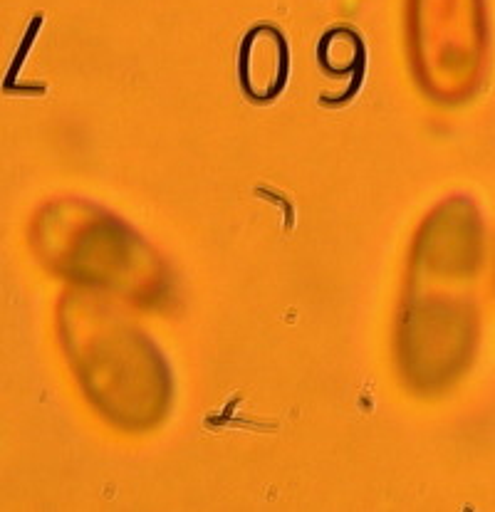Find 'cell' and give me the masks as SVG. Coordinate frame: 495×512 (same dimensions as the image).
I'll return each instance as SVG.
<instances>
[{
    "instance_id": "1",
    "label": "cell",
    "mask_w": 495,
    "mask_h": 512,
    "mask_svg": "<svg viewBox=\"0 0 495 512\" xmlns=\"http://www.w3.org/2000/svg\"><path fill=\"white\" fill-rule=\"evenodd\" d=\"M241 77L246 90L255 99H270L285 85V47L280 40L265 43V57H260L258 45L248 38L246 52H241Z\"/></svg>"
}]
</instances>
